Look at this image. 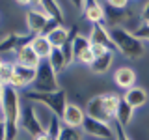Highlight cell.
<instances>
[{
  "label": "cell",
  "instance_id": "cell-1",
  "mask_svg": "<svg viewBox=\"0 0 149 140\" xmlns=\"http://www.w3.org/2000/svg\"><path fill=\"white\" fill-rule=\"evenodd\" d=\"M110 34H112V41H114V49L121 56H125V58H142L146 54L143 41L134 32H130L123 26H116V28H110Z\"/></svg>",
  "mask_w": 149,
  "mask_h": 140
},
{
  "label": "cell",
  "instance_id": "cell-2",
  "mask_svg": "<svg viewBox=\"0 0 149 140\" xmlns=\"http://www.w3.org/2000/svg\"><path fill=\"white\" fill-rule=\"evenodd\" d=\"M0 92H2V114H6L9 123H19L22 114V95L17 88H13L11 84H0Z\"/></svg>",
  "mask_w": 149,
  "mask_h": 140
},
{
  "label": "cell",
  "instance_id": "cell-3",
  "mask_svg": "<svg viewBox=\"0 0 149 140\" xmlns=\"http://www.w3.org/2000/svg\"><path fill=\"white\" fill-rule=\"evenodd\" d=\"M32 92H39V93H56L62 90L60 84V75L52 69V65L49 64V60H43V64L37 69V78L34 82V86L30 88Z\"/></svg>",
  "mask_w": 149,
  "mask_h": 140
},
{
  "label": "cell",
  "instance_id": "cell-4",
  "mask_svg": "<svg viewBox=\"0 0 149 140\" xmlns=\"http://www.w3.org/2000/svg\"><path fill=\"white\" fill-rule=\"evenodd\" d=\"M24 99L43 103V105H47L56 116H60V118H62L65 106H67V103H69L65 90H60V92H56V93H39V92H32L30 90L28 93H24Z\"/></svg>",
  "mask_w": 149,
  "mask_h": 140
},
{
  "label": "cell",
  "instance_id": "cell-5",
  "mask_svg": "<svg viewBox=\"0 0 149 140\" xmlns=\"http://www.w3.org/2000/svg\"><path fill=\"white\" fill-rule=\"evenodd\" d=\"M24 22H26V30L34 36H41V34H47L50 30L49 26H54L56 22L47 15V11L43 8H36L32 6L28 11L24 13Z\"/></svg>",
  "mask_w": 149,
  "mask_h": 140
},
{
  "label": "cell",
  "instance_id": "cell-6",
  "mask_svg": "<svg viewBox=\"0 0 149 140\" xmlns=\"http://www.w3.org/2000/svg\"><path fill=\"white\" fill-rule=\"evenodd\" d=\"M82 131L86 136H90L93 140H118V134H116V127L112 123H106V121H99L88 118L82 125Z\"/></svg>",
  "mask_w": 149,
  "mask_h": 140
},
{
  "label": "cell",
  "instance_id": "cell-7",
  "mask_svg": "<svg viewBox=\"0 0 149 140\" xmlns=\"http://www.w3.org/2000/svg\"><path fill=\"white\" fill-rule=\"evenodd\" d=\"M88 120V114H86V108L80 106L78 103L74 101H69L67 106H65L63 114H62V121L65 127H74V129H82L84 121Z\"/></svg>",
  "mask_w": 149,
  "mask_h": 140
},
{
  "label": "cell",
  "instance_id": "cell-8",
  "mask_svg": "<svg viewBox=\"0 0 149 140\" xmlns=\"http://www.w3.org/2000/svg\"><path fill=\"white\" fill-rule=\"evenodd\" d=\"M37 78V69H30V67H24V65H19L15 62V73L11 77V86L17 88L19 92L21 90H26V88H32Z\"/></svg>",
  "mask_w": 149,
  "mask_h": 140
},
{
  "label": "cell",
  "instance_id": "cell-9",
  "mask_svg": "<svg viewBox=\"0 0 149 140\" xmlns=\"http://www.w3.org/2000/svg\"><path fill=\"white\" fill-rule=\"evenodd\" d=\"M112 78H114V84L118 88H121V90H129V88L136 86L138 73H136V69L130 67V65H119V67L114 69Z\"/></svg>",
  "mask_w": 149,
  "mask_h": 140
},
{
  "label": "cell",
  "instance_id": "cell-10",
  "mask_svg": "<svg viewBox=\"0 0 149 140\" xmlns=\"http://www.w3.org/2000/svg\"><path fill=\"white\" fill-rule=\"evenodd\" d=\"M15 62L19 65H24V67H30V69H39V65L43 64V58L32 49L30 43H24L19 47V50L15 52Z\"/></svg>",
  "mask_w": 149,
  "mask_h": 140
},
{
  "label": "cell",
  "instance_id": "cell-11",
  "mask_svg": "<svg viewBox=\"0 0 149 140\" xmlns=\"http://www.w3.org/2000/svg\"><path fill=\"white\" fill-rule=\"evenodd\" d=\"M123 101L127 103V105L130 106L132 110H138V108H143V106L147 105V101H149V93L146 88H142V86H132V88H129V90H125L123 95Z\"/></svg>",
  "mask_w": 149,
  "mask_h": 140
},
{
  "label": "cell",
  "instance_id": "cell-12",
  "mask_svg": "<svg viewBox=\"0 0 149 140\" xmlns=\"http://www.w3.org/2000/svg\"><path fill=\"white\" fill-rule=\"evenodd\" d=\"M88 37H90L91 43L106 45V47H110V49H114V41H112L110 26H106L104 22H99V24H90V32H88ZM114 50H116V49H114Z\"/></svg>",
  "mask_w": 149,
  "mask_h": 140
},
{
  "label": "cell",
  "instance_id": "cell-13",
  "mask_svg": "<svg viewBox=\"0 0 149 140\" xmlns=\"http://www.w3.org/2000/svg\"><path fill=\"white\" fill-rule=\"evenodd\" d=\"M84 19L90 24H99L106 22V9L99 0H86V8H84Z\"/></svg>",
  "mask_w": 149,
  "mask_h": 140
},
{
  "label": "cell",
  "instance_id": "cell-14",
  "mask_svg": "<svg viewBox=\"0 0 149 140\" xmlns=\"http://www.w3.org/2000/svg\"><path fill=\"white\" fill-rule=\"evenodd\" d=\"M84 108H86L88 118H93V120H99V121H106V123H112V118H110V116L104 112V108H102V103H101V93H97V95L90 97Z\"/></svg>",
  "mask_w": 149,
  "mask_h": 140
},
{
  "label": "cell",
  "instance_id": "cell-15",
  "mask_svg": "<svg viewBox=\"0 0 149 140\" xmlns=\"http://www.w3.org/2000/svg\"><path fill=\"white\" fill-rule=\"evenodd\" d=\"M47 37H49V41L52 43L54 49H63V47L69 43V39H71V34H69L67 26L54 24V26H50L49 32H47Z\"/></svg>",
  "mask_w": 149,
  "mask_h": 140
},
{
  "label": "cell",
  "instance_id": "cell-16",
  "mask_svg": "<svg viewBox=\"0 0 149 140\" xmlns=\"http://www.w3.org/2000/svg\"><path fill=\"white\" fill-rule=\"evenodd\" d=\"M101 103H102V108H104L106 114H108L112 120H116L118 114H119L123 97H119L116 92H104V93H101Z\"/></svg>",
  "mask_w": 149,
  "mask_h": 140
},
{
  "label": "cell",
  "instance_id": "cell-17",
  "mask_svg": "<svg viewBox=\"0 0 149 140\" xmlns=\"http://www.w3.org/2000/svg\"><path fill=\"white\" fill-rule=\"evenodd\" d=\"M28 43L32 45V49H34L43 60H49V58H50V54H52V50H54V47H52V43L49 41L47 34H41V36H34V37H30V39H28Z\"/></svg>",
  "mask_w": 149,
  "mask_h": 140
},
{
  "label": "cell",
  "instance_id": "cell-18",
  "mask_svg": "<svg viewBox=\"0 0 149 140\" xmlns=\"http://www.w3.org/2000/svg\"><path fill=\"white\" fill-rule=\"evenodd\" d=\"M114 60H116V50H110L104 56L95 58V62L90 65V71L93 75H106L112 69V65H114Z\"/></svg>",
  "mask_w": 149,
  "mask_h": 140
},
{
  "label": "cell",
  "instance_id": "cell-19",
  "mask_svg": "<svg viewBox=\"0 0 149 140\" xmlns=\"http://www.w3.org/2000/svg\"><path fill=\"white\" fill-rule=\"evenodd\" d=\"M41 8L45 9L47 15L52 19L56 24H63V21H65V13H63V8L60 6L58 0H43Z\"/></svg>",
  "mask_w": 149,
  "mask_h": 140
},
{
  "label": "cell",
  "instance_id": "cell-20",
  "mask_svg": "<svg viewBox=\"0 0 149 140\" xmlns=\"http://www.w3.org/2000/svg\"><path fill=\"white\" fill-rule=\"evenodd\" d=\"M49 64L52 65V69H54L58 75H63V73L69 69L67 58H65V54H63L62 49H54V50H52V54H50V58H49Z\"/></svg>",
  "mask_w": 149,
  "mask_h": 140
},
{
  "label": "cell",
  "instance_id": "cell-21",
  "mask_svg": "<svg viewBox=\"0 0 149 140\" xmlns=\"http://www.w3.org/2000/svg\"><path fill=\"white\" fill-rule=\"evenodd\" d=\"M13 73H15V60L2 58V64H0V84H9Z\"/></svg>",
  "mask_w": 149,
  "mask_h": 140
},
{
  "label": "cell",
  "instance_id": "cell-22",
  "mask_svg": "<svg viewBox=\"0 0 149 140\" xmlns=\"http://www.w3.org/2000/svg\"><path fill=\"white\" fill-rule=\"evenodd\" d=\"M134 112H136V110H132L127 103L123 101V103H121V108H119V114H118V118H116V121L121 123L123 127H127V125H130V121H132V118H134Z\"/></svg>",
  "mask_w": 149,
  "mask_h": 140
},
{
  "label": "cell",
  "instance_id": "cell-23",
  "mask_svg": "<svg viewBox=\"0 0 149 140\" xmlns=\"http://www.w3.org/2000/svg\"><path fill=\"white\" fill-rule=\"evenodd\" d=\"M84 131L82 129H74V127H65L62 129V134L58 136V140H84Z\"/></svg>",
  "mask_w": 149,
  "mask_h": 140
},
{
  "label": "cell",
  "instance_id": "cell-24",
  "mask_svg": "<svg viewBox=\"0 0 149 140\" xmlns=\"http://www.w3.org/2000/svg\"><path fill=\"white\" fill-rule=\"evenodd\" d=\"M93 62H95V56H93V52H91V47L88 50H84V52L77 58V64L78 65H84V67H88V69H90V65Z\"/></svg>",
  "mask_w": 149,
  "mask_h": 140
},
{
  "label": "cell",
  "instance_id": "cell-25",
  "mask_svg": "<svg viewBox=\"0 0 149 140\" xmlns=\"http://www.w3.org/2000/svg\"><path fill=\"white\" fill-rule=\"evenodd\" d=\"M134 34H136L142 41H149V24L147 22H140V26L134 30Z\"/></svg>",
  "mask_w": 149,
  "mask_h": 140
},
{
  "label": "cell",
  "instance_id": "cell-26",
  "mask_svg": "<svg viewBox=\"0 0 149 140\" xmlns=\"http://www.w3.org/2000/svg\"><path fill=\"white\" fill-rule=\"evenodd\" d=\"M110 50H114V49H110V47H106V45H97V43H91V52L95 58H99V56H104L106 52H110Z\"/></svg>",
  "mask_w": 149,
  "mask_h": 140
},
{
  "label": "cell",
  "instance_id": "cell-27",
  "mask_svg": "<svg viewBox=\"0 0 149 140\" xmlns=\"http://www.w3.org/2000/svg\"><path fill=\"white\" fill-rule=\"evenodd\" d=\"M106 2H108V8H114V9H127L130 0H106Z\"/></svg>",
  "mask_w": 149,
  "mask_h": 140
},
{
  "label": "cell",
  "instance_id": "cell-28",
  "mask_svg": "<svg viewBox=\"0 0 149 140\" xmlns=\"http://www.w3.org/2000/svg\"><path fill=\"white\" fill-rule=\"evenodd\" d=\"M118 127H116V134H118V140H130V136L127 134V131H125V127L121 123H116Z\"/></svg>",
  "mask_w": 149,
  "mask_h": 140
},
{
  "label": "cell",
  "instance_id": "cell-29",
  "mask_svg": "<svg viewBox=\"0 0 149 140\" xmlns=\"http://www.w3.org/2000/svg\"><path fill=\"white\" fill-rule=\"evenodd\" d=\"M140 21H142V22H147V24H149V2L143 4L142 11H140Z\"/></svg>",
  "mask_w": 149,
  "mask_h": 140
},
{
  "label": "cell",
  "instance_id": "cell-30",
  "mask_svg": "<svg viewBox=\"0 0 149 140\" xmlns=\"http://www.w3.org/2000/svg\"><path fill=\"white\" fill-rule=\"evenodd\" d=\"M69 2H71L78 11H84V8H86V0H69Z\"/></svg>",
  "mask_w": 149,
  "mask_h": 140
},
{
  "label": "cell",
  "instance_id": "cell-31",
  "mask_svg": "<svg viewBox=\"0 0 149 140\" xmlns=\"http://www.w3.org/2000/svg\"><path fill=\"white\" fill-rule=\"evenodd\" d=\"M34 140H52V136H50L47 131H43V133H39V134H36Z\"/></svg>",
  "mask_w": 149,
  "mask_h": 140
},
{
  "label": "cell",
  "instance_id": "cell-32",
  "mask_svg": "<svg viewBox=\"0 0 149 140\" xmlns=\"http://www.w3.org/2000/svg\"><path fill=\"white\" fill-rule=\"evenodd\" d=\"M13 2H15L17 6H22V8H26V6H32V0H13Z\"/></svg>",
  "mask_w": 149,
  "mask_h": 140
},
{
  "label": "cell",
  "instance_id": "cell-33",
  "mask_svg": "<svg viewBox=\"0 0 149 140\" xmlns=\"http://www.w3.org/2000/svg\"><path fill=\"white\" fill-rule=\"evenodd\" d=\"M41 4H43V0H32V6L36 8H41Z\"/></svg>",
  "mask_w": 149,
  "mask_h": 140
}]
</instances>
